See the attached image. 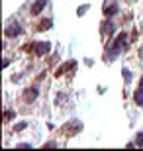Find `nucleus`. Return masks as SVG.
<instances>
[{
	"label": "nucleus",
	"instance_id": "obj_1",
	"mask_svg": "<svg viewBox=\"0 0 143 151\" xmlns=\"http://www.w3.org/2000/svg\"><path fill=\"white\" fill-rule=\"evenodd\" d=\"M126 41H127V34H126V32H121V34L114 39L112 49L108 51V59H110V61H112V59H116V55H118V53H120V51L126 47Z\"/></svg>",
	"mask_w": 143,
	"mask_h": 151
},
{
	"label": "nucleus",
	"instance_id": "obj_2",
	"mask_svg": "<svg viewBox=\"0 0 143 151\" xmlns=\"http://www.w3.org/2000/svg\"><path fill=\"white\" fill-rule=\"evenodd\" d=\"M28 49L32 51L33 55L41 57V55H45V53H49V49H51V43H49V41H39V43H33V45H29Z\"/></svg>",
	"mask_w": 143,
	"mask_h": 151
},
{
	"label": "nucleus",
	"instance_id": "obj_3",
	"mask_svg": "<svg viewBox=\"0 0 143 151\" xmlns=\"http://www.w3.org/2000/svg\"><path fill=\"white\" fill-rule=\"evenodd\" d=\"M4 34H6V37H16V35L22 34V26H20V24H10V26L4 29Z\"/></svg>",
	"mask_w": 143,
	"mask_h": 151
},
{
	"label": "nucleus",
	"instance_id": "obj_4",
	"mask_svg": "<svg viewBox=\"0 0 143 151\" xmlns=\"http://www.w3.org/2000/svg\"><path fill=\"white\" fill-rule=\"evenodd\" d=\"M45 6H47V0H35V2L32 4V10H29V12H32V16H37Z\"/></svg>",
	"mask_w": 143,
	"mask_h": 151
},
{
	"label": "nucleus",
	"instance_id": "obj_5",
	"mask_svg": "<svg viewBox=\"0 0 143 151\" xmlns=\"http://www.w3.org/2000/svg\"><path fill=\"white\" fill-rule=\"evenodd\" d=\"M37 98V88L35 86H29V88H26V92H24V100L26 102H32Z\"/></svg>",
	"mask_w": 143,
	"mask_h": 151
},
{
	"label": "nucleus",
	"instance_id": "obj_6",
	"mask_svg": "<svg viewBox=\"0 0 143 151\" xmlns=\"http://www.w3.org/2000/svg\"><path fill=\"white\" fill-rule=\"evenodd\" d=\"M75 67H77V61H69V63H65V65H61V67L57 69L55 75H57V77H61L65 71H69V69H75Z\"/></svg>",
	"mask_w": 143,
	"mask_h": 151
},
{
	"label": "nucleus",
	"instance_id": "obj_7",
	"mask_svg": "<svg viewBox=\"0 0 143 151\" xmlns=\"http://www.w3.org/2000/svg\"><path fill=\"white\" fill-rule=\"evenodd\" d=\"M51 24H53L51 20H41V22H39V26H37V29H39V32H45V29L51 28Z\"/></svg>",
	"mask_w": 143,
	"mask_h": 151
},
{
	"label": "nucleus",
	"instance_id": "obj_8",
	"mask_svg": "<svg viewBox=\"0 0 143 151\" xmlns=\"http://www.w3.org/2000/svg\"><path fill=\"white\" fill-rule=\"evenodd\" d=\"M133 100H135V104H137V106H143V90L141 88L133 94Z\"/></svg>",
	"mask_w": 143,
	"mask_h": 151
},
{
	"label": "nucleus",
	"instance_id": "obj_9",
	"mask_svg": "<svg viewBox=\"0 0 143 151\" xmlns=\"http://www.w3.org/2000/svg\"><path fill=\"white\" fill-rule=\"evenodd\" d=\"M116 12H118V6H116V4L106 6V8H104V14H106V16H114Z\"/></svg>",
	"mask_w": 143,
	"mask_h": 151
},
{
	"label": "nucleus",
	"instance_id": "obj_10",
	"mask_svg": "<svg viewBox=\"0 0 143 151\" xmlns=\"http://www.w3.org/2000/svg\"><path fill=\"white\" fill-rule=\"evenodd\" d=\"M135 145H143V132H139L135 135Z\"/></svg>",
	"mask_w": 143,
	"mask_h": 151
},
{
	"label": "nucleus",
	"instance_id": "obj_11",
	"mask_svg": "<svg viewBox=\"0 0 143 151\" xmlns=\"http://www.w3.org/2000/svg\"><path fill=\"white\" fill-rule=\"evenodd\" d=\"M124 81H126V83H129V81H132V73H129L127 69H124Z\"/></svg>",
	"mask_w": 143,
	"mask_h": 151
},
{
	"label": "nucleus",
	"instance_id": "obj_12",
	"mask_svg": "<svg viewBox=\"0 0 143 151\" xmlns=\"http://www.w3.org/2000/svg\"><path fill=\"white\" fill-rule=\"evenodd\" d=\"M26 128H28V124H26V122H20L16 126V132H22V129H26Z\"/></svg>",
	"mask_w": 143,
	"mask_h": 151
},
{
	"label": "nucleus",
	"instance_id": "obj_13",
	"mask_svg": "<svg viewBox=\"0 0 143 151\" xmlns=\"http://www.w3.org/2000/svg\"><path fill=\"white\" fill-rule=\"evenodd\" d=\"M4 118H6V120H12V118H14V112H12V110H6V112H4Z\"/></svg>",
	"mask_w": 143,
	"mask_h": 151
},
{
	"label": "nucleus",
	"instance_id": "obj_14",
	"mask_svg": "<svg viewBox=\"0 0 143 151\" xmlns=\"http://www.w3.org/2000/svg\"><path fill=\"white\" fill-rule=\"evenodd\" d=\"M18 149H29L32 147V143H20V145H16Z\"/></svg>",
	"mask_w": 143,
	"mask_h": 151
},
{
	"label": "nucleus",
	"instance_id": "obj_15",
	"mask_svg": "<svg viewBox=\"0 0 143 151\" xmlns=\"http://www.w3.org/2000/svg\"><path fill=\"white\" fill-rule=\"evenodd\" d=\"M86 8H88V6H80V8H78V14H80V16H83L84 12H86Z\"/></svg>",
	"mask_w": 143,
	"mask_h": 151
},
{
	"label": "nucleus",
	"instance_id": "obj_16",
	"mask_svg": "<svg viewBox=\"0 0 143 151\" xmlns=\"http://www.w3.org/2000/svg\"><path fill=\"white\" fill-rule=\"evenodd\" d=\"M139 88H141V90H143V77H141V78H139Z\"/></svg>",
	"mask_w": 143,
	"mask_h": 151
}]
</instances>
